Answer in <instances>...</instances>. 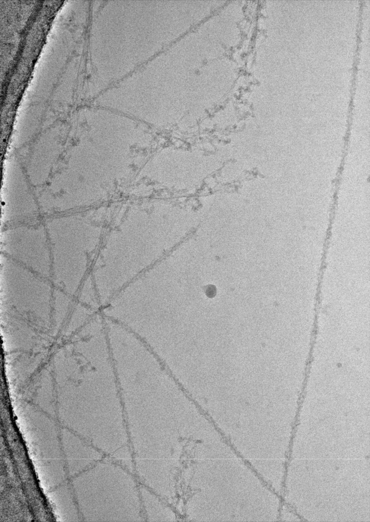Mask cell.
<instances>
[{"instance_id": "cell-1", "label": "cell", "mask_w": 370, "mask_h": 522, "mask_svg": "<svg viewBox=\"0 0 370 522\" xmlns=\"http://www.w3.org/2000/svg\"><path fill=\"white\" fill-rule=\"evenodd\" d=\"M125 76L160 52L167 43L166 5L162 1H124Z\"/></svg>"}]
</instances>
